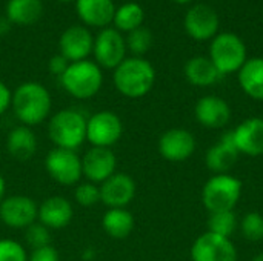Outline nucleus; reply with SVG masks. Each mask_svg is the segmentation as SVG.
<instances>
[{"label":"nucleus","mask_w":263,"mask_h":261,"mask_svg":"<svg viewBox=\"0 0 263 261\" xmlns=\"http://www.w3.org/2000/svg\"><path fill=\"white\" fill-rule=\"evenodd\" d=\"M39 220V206L28 195H9L0 203V222L11 229H26Z\"/></svg>","instance_id":"obj_10"},{"label":"nucleus","mask_w":263,"mask_h":261,"mask_svg":"<svg viewBox=\"0 0 263 261\" xmlns=\"http://www.w3.org/2000/svg\"><path fill=\"white\" fill-rule=\"evenodd\" d=\"M126 42V49H129L134 57H140L146 54L153 45V34L148 28L140 26L131 32H128V37L125 38Z\"/></svg>","instance_id":"obj_29"},{"label":"nucleus","mask_w":263,"mask_h":261,"mask_svg":"<svg viewBox=\"0 0 263 261\" xmlns=\"http://www.w3.org/2000/svg\"><path fill=\"white\" fill-rule=\"evenodd\" d=\"M210 58L222 75L239 71L247 62V46L233 32L217 34L210 46Z\"/></svg>","instance_id":"obj_6"},{"label":"nucleus","mask_w":263,"mask_h":261,"mask_svg":"<svg viewBox=\"0 0 263 261\" xmlns=\"http://www.w3.org/2000/svg\"><path fill=\"white\" fill-rule=\"evenodd\" d=\"M253 261H263V254H259V255H256L254 257V260Z\"/></svg>","instance_id":"obj_39"},{"label":"nucleus","mask_w":263,"mask_h":261,"mask_svg":"<svg viewBox=\"0 0 263 261\" xmlns=\"http://www.w3.org/2000/svg\"><path fill=\"white\" fill-rule=\"evenodd\" d=\"M68 66H69V62H68L62 54L52 55V57L49 58V62H48V69H49V72L54 74V75H57L59 78L65 74V71L68 69Z\"/></svg>","instance_id":"obj_35"},{"label":"nucleus","mask_w":263,"mask_h":261,"mask_svg":"<svg viewBox=\"0 0 263 261\" xmlns=\"http://www.w3.org/2000/svg\"><path fill=\"white\" fill-rule=\"evenodd\" d=\"M173 2H176V3H179V5H185V3H190L191 0H173Z\"/></svg>","instance_id":"obj_38"},{"label":"nucleus","mask_w":263,"mask_h":261,"mask_svg":"<svg viewBox=\"0 0 263 261\" xmlns=\"http://www.w3.org/2000/svg\"><path fill=\"white\" fill-rule=\"evenodd\" d=\"M92 45H94V37L91 35L89 29L80 25L66 28L59 40L60 54L69 63L86 60V57L92 52Z\"/></svg>","instance_id":"obj_14"},{"label":"nucleus","mask_w":263,"mask_h":261,"mask_svg":"<svg viewBox=\"0 0 263 261\" xmlns=\"http://www.w3.org/2000/svg\"><path fill=\"white\" fill-rule=\"evenodd\" d=\"M193 261H237L236 246L230 238L205 232L191 248Z\"/></svg>","instance_id":"obj_11"},{"label":"nucleus","mask_w":263,"mask_h":261,"mask_svg":"<svg viewBox=\"0 0 263 261\" xmlns=\"http://www.w3.org/2000/svg\"><path fill=\"white\" fill-rule=\"evenodd\" d=\"M196 118L205 128L220 129L228 125L231 118V109L223 98L217 95H206L202 97L196 105Z\"/></svg>","instance_id":"obj_17"},{"label":"nucleus","mask_w":263,"mask_h":261,"mask_svg":"<svg viewBox=\"0 0 263 261\" xmlns=\"http://www.w3.org/2000/svg\"><path fill=\"white\" fill-rule=\"evenodd\" d=\"M0 261H28V252L22 243L11 238H2Z\"/></svg>","instance_id":"obj_33"},{"label":"nucleus","mask_w":263,"mask_h":261,"mask_svg":"<svg viewBox=\"0 0 263 261\" xmlns=\"http://www.w3.org/2000/svg\"><path fill=\"white\" fill-rule=\"evenodd\" d=\"M74 217V209L69 200L60 195L48 197L39 206V222L48 229H63Z\"/></svg>","instance_id":"obj_19"},{"label":"nucleus","mask_w":263,"mask_h":261,"mask_svg":"<svg viewBox=\"0 0 263 261\" xmlns=\"http://www.w3.org/2000/svg\"><path fill=\"white\" fill-rule=\"evenodd\" d=\"M239 149L234 138V131H228L222 135L220 142L211 146L206 152V166L216 174L228 172L237 162Z\"/></svg>","instance_id":"obj_18"},{"label":"nucleus","mask_w":263,"mask_h":261,"mask_svg":"<svg viewBox=\"0 0 263 261\" xmlns=\"http://www.w3.org/2000/svg\"><path fill=\"white\" fill-rule=\"evenodd\" d=\"M233 131L239 154L250 157L263 155V118H248Z\"/></svg>","instance_id":"obj_20"},{"label":"nucleus","mask_w":263,"mask_h":261,"mask_svg":"<svg viewBox=\"0 0 263 261\" xmlns=\"http://www.w3.org/2000/svg\"><path fill=\"white\" fill-rule=\"evenodd\" d=\"M5 194H6V182H5L3 175L0 174V203H2L3 198H5Z\"/></svg>","instance_id":"obj_37"},{"label":"nucleus","mask_w":263,"mask_h":261,"mask_svg":"<svg viewBox=\"0 0 263 261\" xmlns=\"http://www.w3.org/2000/svg\"><path fill=\"white\" fill-rule=\"evenodd\" d=\"M240 229L248 242L263 240V217L257 212H250L242 218Z\"/></svg>","instance_id":"obj_31"},{"label":"nucleus","mask_w":263,"mask_h":261,"mask_svg":"<svg viewBox=\"0 0 263 261\" xmlns=\"http://www.w3.org/2000/svg\"><path fill=\"white\" fill-rule=\"evenodd\" d=\"M28 261H60L59 252L54 246H45L39 249H32Z\"/></svg>","instance_id":"obj_34"},{"label":"nucleus","mask_w":263,"mask_h":261,"mask_svg":"<svg viewBox=\"0 0 263 261\" xmlns=\"http://www.w3.org/2000/svg\"><path fill=\"white\" fill-rule=\"evenodd\" d=\"M114 86L128 98H140L146 95L156 82L154 66L142 57L125 58L114 69Z\"/></svg>","instance_id":"obj_2"},{"label":"nucleus","mask_w":263,"mask_h":261,"mask_svg":"<svg viewBox=\"0 0 263 261\" xmlns=\"http://www.w3.org/2000/svg\"><path fill=\"white\" fill-rule=\"evenodd\" d=\"M239 83L247 95L254 100H263V58L254 57L239 69Z\"/></svg>","instance_id":"obj_25"},{"label":"nucleus","mask_w":263,"mask_h":261,"mask_svg":"<svg viewBox=\"0 0 263 261\" xmlns=\"http://www.w3.org/2000/svg\"><path fill=\"white\" fill-rule=\"evenodd\" d=\"M134 217L125 208L108 209L102 218V228L105 234L114 240H125L134 229Z\"/></svg>","instance_id":"obj_24"},{"label":"nucleus","mask_w":263,"mask_h":261,"mask_svg":"<svg viewBox=\"0 0 263 261\" xmlns=\"http://www.w3.org/2000/svg\"><path fill=\"white\" fill-rule=\"evenodd\" d=\"M242 195V182L228 174H216L211 177L202 191L205 208L214 212L233 211Z\"/></svg>","instance_id":"obj_5"},{"label":"nucleus","mask_w":263,"mask_h":261,"mask_svg":"<svg viewBox=\"0 0 263 261\" xmlns=\"http://www.w3.org/2000/svg\"><path fill=\"white\" fill-rule=\"evenodd\" d=\"M123 135V123L112 111H99L88 118L86 140L97 148H111Z\"/></svg>","instance_id":"obj_8"},{"label":"nucleus","mask_w":263,"mask_h":261,"mask_svg":"<svg viewBox=\"0 0 263 261\" xmlns=\"http://www.w3.org/2000/svg\"><path fill=\"white\" fill-rule=\"evenodd\" d=\"M43 14L42 0H8L6 20L14 25H34Z\"/></svg>","instance_id":"obj_26"},{"label":"nucleus","mask_w":263,"mask_h":261,"mask_svg":"<svg viewBox=\"0 0 263 261\" xmlns=\"http://www.w3.org/2000/svg\"><path fill=\"white\" fill-rule=\"evenodd\" d=\"M185 77L194 86H211L223 75L214 66L210 57H193L185 65Z\"/></svg>","instance_id":"obj_23"},{"label":"nucleus","mask_w":263,"mask_h":261,"mask_svg":"<svg viewBox=\"0 0 263 261\" xmlns=\"http://www.w3.org/2000/svg\"><path fill=\"white\" fill-rule=\"evenodd\" d=\"M86 117L76 109H62L49 118L48 135L54 148L76 151L86 140Z\"/></svg>","instance_id":"obj_3"},{"label":"nucleus","mask_w":263,"mask_h":261,"mask_svg":"<svg viewBox=\"0 0 263 261\" xmlns=\"http://www.w3.org/2000/svg\"><path fill=\"white\" fill-rule=\"evenodd\" d=\"M45 169L48 175L62 186H74L83 177L82 157L69 149H51L45 157Z\"/></svg>","instance_id":"obj_7"},{"label":"nucleus","mask_w":263,"mask_h":261,"mask_svg":"<svg viewBox=\"0 0 263 261\" xmlns=\"http://www.w3.org/2000/svg\"><path fill=\"white\" fill-rule=\"evenodd\" d=\"M25 240L31 249L49 246L51 245V229H48L40 222H35L25 229Z\"/></svg>","instance_id":"obj_30"},{"label":"nucleus","mask_w":263,"mask_h":261,"mask_svg":"<svg viewBox=\"0 0 263 261\" xmlns=\"http://www.w3.org/2000/svg\"><path fill=\"white\" fill-rule=\"evenodd\" d=\"M60 83L71 97L88 100L99 94L103 85V74L96 62L86 58L69 63L65 74L60 77Z\"/></svg>","instance_id":"obj_4"},{"label":"nucleus","mask_w":263,"mask_h":261,"mask_svg":"<svg viewBox=\"0 0 263 261\" xmlns=\"http://www.w3.org/2000/svg\"><path fill=\"white\" fill-rule=\"evenodd\" d=\"M196 151L194 135L180 128L170 129L159 138V152L168 162H185Z\"/></svg>","instance_id":"obj_15"},{"label":"nucleus","mask_w":263,"mask_h":261,"mask_svg":"<svg viewBox=\"0 0 263 261\" xmlns=\"http://www.w3.org/2000/svg\"><path fill=\"white\" fill-rule=\"evenodd\" d=\"M59 2H63V3H68V2H72V0H59Z\"/></svg>","instance_id":"obj_40"},{"label":"nucleus","mask_w":263,"mask_h":261,"mask_svg":"<svg viewBox=\"0 0 263 261\" xmlns=\"http://www.w3.org/2000/svg\"><path fill=\"white\" fill-rule=\"evenodd\" d=\"M92 54L100 68L116 69L126 57V42L116 28H103L94 38Z\"/></svg>","instance_id":"obj_9"},{"label":"nucleus","mask_w":263,"mask_h":261,"mask_svg":"<svg viewBox=\"0 0 263 261\" xmlns=\"http://www.w3.org/2000/svg\"><path fill=\"white\" fill-rule=\"evenodd\" d=\"M74 198L80 206L91 208L100 202V188H99V185L91 183V182L80 183V185H77V188L74 191Z\"/></svg>","instance_id":"obj_32"},{"label":"nucleus","mask_w":263,"mask_h":261,"mask_svg":"<svg viewBox=\"0 0 263 261\" xmlns=\"http://www.w3.org/2000/svg\"><path fill=\"white\" fill-rule=\"evenodd\" d=\"M117 157L111 148L91 146L82 157V174L88 182L102 185L112 174H116Z\"/></svg>","instance_id":"obj_12"},{"label":"nucleus","mask_w":263,"mask_h":261,"mask_svg":"<svg viewBox=\"0 0 263 261\" xmlns=\"http://www.w3.org/2000/svg\"><path fill=\"white\" fill-rule=\"evenodd\" d=\"M6 151L18 162H28L32 158L37 151V137L32 129L25 125L11 129L6 137Z\"/></svg>","instance_id":"obj_22"},{"label":"nucleus","mask_w":263,"mask_h":261,"mask_svg":"<svg viewBox=\"0 0 263 261\" xmlns=\"http://www.w3.org/2000/svg\"><path fill=\"white\" fill-rule=\"evenodd\" d=\"M237 228V218L233 211H225V212H214L211 214L208 220V232H213L216 235L230 238Z\"/></svg>","instance_id":"obj_28"},{"label":"nucleus","mask_w":263,"mask_h":261,"mask_svg":"<svg viewBox=\"0 0 263 261\" xmlns=\"http://www.w3.org/2000/svg\"><path fill=\"white\" fill-rule=\"evenodd\" d=\"M100 202L108 209L126 208L136 197L137 186L131 175L123 172L112 174L100 186Z\"/></svg>","instance_id":"obj_13"},{"label":"nucleus","mask_w":263,"mask_h":261,"mask_svg":"<svg viewBox=\"0 0 263 261\" xmlns=\"http://www.w3.org/2000/svg\"><path fill=\"white\" fill-rule=\"evenodd\" d=\"M14 115L25 126L43 123L51 112L52 100L49 91L37 82H25L15 88L11 102Z\"/></svg>","instance_id":"obj_1"},{"label":"nucleus","mask_w":263,"mask_h":261,"mask_svg":"<svg viewBox=\"0 0 263 261\" xmlns=\"http://www.w3.org/2000/svg\"><path fill=\"white\" fill-rule=\"evenodd\" d=\"M11 102H12V92H11V89L0 80V115H3V114L9 109Z\"/></svg>","instance_id":"obj_36"},{"label":"nucleus","mask_w":263,"mask_h":261,"mask_svg":"<svg viewBox=\"0 0 263 261\" xmlns=\"http://www.w3.org/2000/svg\"><path fill=\"white\" fill-rule=\"evenodd\" d=\"M76 9L80 20L88 26H108L116 12L112 0H76Z\"/></svg>","instance_id":"obj_21"},{"label":"nucleus","mask_w":263,"mask_h":261,"mask_svg":"<svg viewBox=\"0 0 263 261\" xmlns=\"http://www.w3.org/2000/svg\"><path fill=\"white\" fill-rule=\"evenodd\" d=\"M185 29L194 40H208L219 31V15L208 5H196L185 15Z\"/></svg>","instance_id":"obj_16"},{"label":"nucleus","mask_w":263,"mask_h":261,"mask_svg":"<svg viewBox=\"0 0 263 261\" xmlns=\"http://www.w3.org/2000/svg\"><path fill=\"white\" fill-rule=\"evenodd\" d=\"M143 18H145L143 8L136 2H128V3H123L122 6L116 8L112 22H114L117 31L131 32L142 26Z\"/></svg>","instance_id":"obj_27"}]
</instances>
